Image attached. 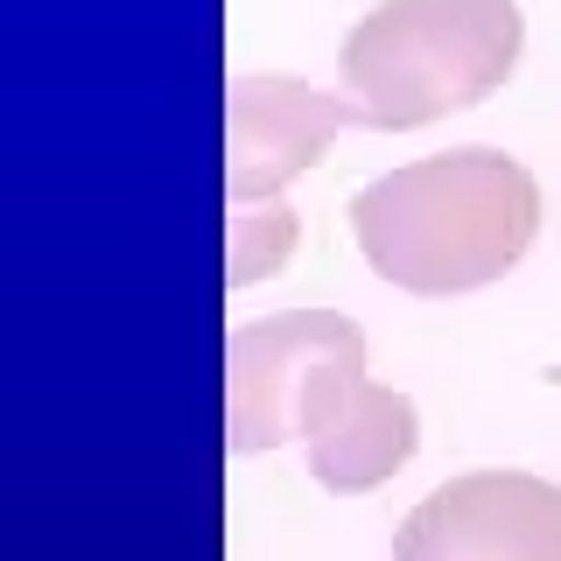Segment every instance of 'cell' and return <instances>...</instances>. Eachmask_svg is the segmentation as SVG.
Returning a JSON list of instances; mask_svg holds the SVG:
<instances>
[{"instance_id": "1", "label": "cell", "mask_w": 561, "mask_h": 561, "mask_svg": "<svg viewBox=\"0 0 561 561\" xmlns=\"http://www.w3.org/2000/svg\"><path fill=\"white\" fill-rule=\"evenodd\" d=\"M351 232L393 288L470 295L526 260L540 232V183L499 148L421 154L351 197Z\"/></svg>"}, {"instance_id": "2", "label": "cell", "mask_w": 561, "mask_h": 561, "mask_svg": "<svg viewBox=\"0 0 561 561\" xmlns=\"http://www.w3.org/2000/svg\"><path fill=\"white\" fill-rule=\"evenodd\" d=\"M519 0H379L344 35V99L358 127L414 134L491 99L519 70Z\"/></svg>"}, {"instance_id": "3", "label": "cell", "mask_w": 561, "mask_h": 561, "mask_svg": "<svg viewBox=\"0 0 561 561\" xmlns=\"http://www.w3.org/2000/svg\"><path fill=\"white\" fill-rule=\"evenodd\" d=\"M351 386H365V330L337 309H288L225 337V449L302 443Z\"/></svg>"}, {"instance_id": "4", "label": "cell", "mask_w": 561, "mask_h": 561, "mask_svg": "<svg viewBox=\"0 0 561 561\" xmlns=\"http://www.w3.org/2000/svg\"><path fill=\"white\" fill-rule=\"evenodd\" d=\"M393 561H561V484L526 470L449 478L393 534Z\"/></svg>"}, {"instance_id": "5", "label": "cell", "mask_w": 561, "mask_h": 561, "mask_svg": "<svg viewBox=\"0 0 561 561\" xmlns=\"http://www.w3.org/2000/svg\"><path fill=\"white\" fill-rule=\"evenodd\" d=\"M344 127H358L351 99L316 92L309 78H232L225 84V197L239 210L280 197Z\"/></svg>"}, {"instance_id": "6", "label": "cell", "mask_w": 561, "mask_h": 561, "mask_svg": "<svg viewBox=\"0 0 561 561\" xmlns=\"http://www.w3.org/2000/svg\"><path fill=\"white\" fill-rule=\"evenodd\" d=\"M414 443H421V421L408 408V393L373 386V379L351 386L337 408L302 435L309 470H316L323 491H373V484H386L414 456Z\"/></svg>"}, {"instance_id": "7", "label": "cell", "mask_w": 561, "mask_h": 561, "mask_svg": "<svg viewBox=\"0 0 561 561\" xmlns=\"http://www.w3.org/2000/svg\"><path fill=\"white\" fill-rule=\"evenodd\" d=\"M302 245V218L288 204L280 210H239L225 225V288H253L260 274H274L280 260Z\"/></svg>"}]
</instances>
